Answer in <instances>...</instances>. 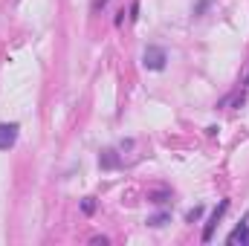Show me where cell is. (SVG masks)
Returning <instances> with one entry per match:
<instances>
[{
  "label": "cell",
  "mask_w": 249,
  "mask_h": 246,
  "mask_svg": "<svg viewBox=\"0 0 249 246\" xmlns=\"http://www.w3.org/2000/svg\"><path fill=\"white\" fill-rule=\"evenodd\" d=\"M148 197H151V203H165V200H168V191H162V188H160V191H151Z\"/></svg>",
  "instance_id": "ba28073f"
},
{
  "label": "cell",
  "mask_w": 249,
  "mask_h": 246,
  "mask_svg": "<svg viewBox=\"0 0 249 246\" xmlns=\"http://www.w3.org/2000/svg\"><path fill=\"white\" fill-rule=\"evenodd\" d=\"M226 209H229V200H220V203H217V209L212 211V217H209V223H206V229H203V244H209V241H212V235H214V229H217V223L223 220V214H226Z\"/></svg>",
  "instance_id": "7a4b0ae2"
},
{
  "label": "cell",
  "mask_w": 249,
  "mask_h": 246,
  "mask_svg": "<svg viewBox=\"0 0 249 246\" xmlns=\"http://www.w3.org/2000/svg\"><path fill=\"white\" fill-rule=\"evenodd\" d=\"M168 220H171V214H168V211H160V214L148 217V226H165Z\"/></svg>",
  "instance_id": "8992f818"
},
{
  "label": "cell",
  "mask_w": 249,
  "mask_h": 246,
  "mask_svg": "<svg viewBox=\"0 0 249 246\" xmlns=\"http://www.w3.org/2000/svg\"><path fill=\"white\" fill-rule=\"evenodd\" d=\"M99 165H102L105 171L119 168V154H116V151H110V148H107V151H102V154H99Z\"/></svg>",
  "instance_id": "277c9868"
},
{
  "label": "cell",
  "mask_w": 249,
  "mask_h": 246,
  "mask_svg": "<svg viewBox=\"0 0 249 246\" xmlns=\"http://www.w3.org/2000/svg\"><path fill=\"white\" fill-rule=\"evenodd\" d=\"M247 87H249V75H247Z\"/></svg>",
  "instance_id": "8fae6325"
},
{
  "label": "cell",
  "mask_w": 249,
  "mask_h": 246,
  "mask_svg": "<svg viewBox=\"0 0 249 246\" xmlns=\"http://www.w3.org/2000/svg\"><path fill=\"white\" fill-rule=\"evenodd\" d=\"M165 61H168V53H165L162 47H157V44L145 47V53H142V64H145V70H162Z\"/></svg>",
  "instance_id": "6da1fadb"
},
{
  "label": "cell",
  "mask_w": 249,
  "mask_h": 246,
  "mask_svg": "<svg viewBox=\"0 0 249 246\" xmlns=\"http://www.w3.org/2000/svg\"><path fill=\"white\" fill-rule=\"evenodd\" d=\"M18 124L15 122H0V151H9L18 142Z\"/></svg>",
  "instance_id": "3957f363"
},
{
  "label": "cell",
  "mask_w": 249,
  "mask_h": 246,
  "mask_svg": "<svg viewBox=\"0 0 249 246\" xmlns=\"http://www.w3.org/2000/svg\"><path fill=\"white\" fill-rule=\"evenodd\" d=\"M200 217H203V206H194V209H191V211L186 214V220H188V223H197Z\"/></svg>",
  "instance_id": "52a82bcc"
},
{
  "label": "cell",
  "mask_w": 249,
  "mask_h": 246,
  "mask_svg": "<svg viewBox=\"0 0 249 246\" xmlns=\"http://www.w3.org/2000/svg\"><path fill=\"white\" fill-rule=\"evenodd\" d=\"M81 209H84V211H87V214H90V211H93V209H96V203H93V197H87V200H84V203H81Z\"/></svg>",
  "instance_id": "9c48e42d"
},
{
  "label": "cell",
  "mask_w": 249,
  "mask_h": 246,
  "mask_svg": "<svg viewBox=\"0 0 249 246\" xmlns=\"http://www.w3.org/2000/svg\"><path fill=\"white\" fill-rule=\"evenodd\" d=\"M105 6H107V0H93V6H90V9H93V12H99V9H105Z\"/></svg>",
  "instance_id": "30bf717a"
},
{
  "label": "cell",
  "mask_w": 249,
  "mask_h": 246,
  "mask_svg": "<svg viewBox=\"0 0 249 246\" xmlns=\"http://www.w3.org/2000/svg\"><path fill=\"white\" fill-rule=\"evenodd\" d=\"M226 244H244V246H249V223H247V220H244V223L229 235V238H226Z\"/></svg>",
  "instance_id": "5b68a950"
}]
</instances>
